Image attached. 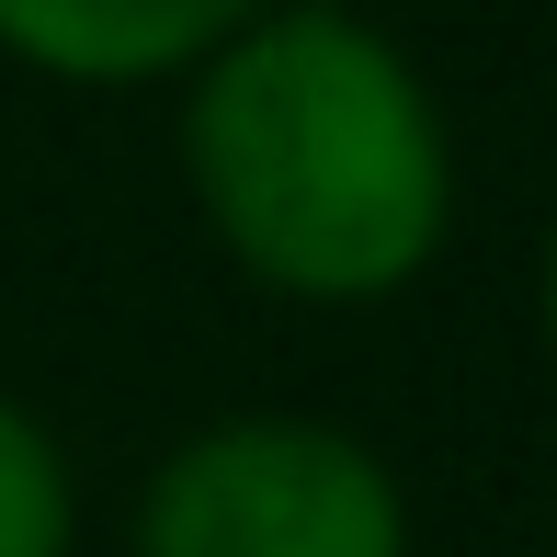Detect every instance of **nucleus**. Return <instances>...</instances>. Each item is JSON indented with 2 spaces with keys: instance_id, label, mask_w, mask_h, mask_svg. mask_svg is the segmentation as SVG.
Here are the masks:
<instances>
[{
  "instance_id": "39448f33",
  "label": "nucleus",
  "mask_w": 557,
  "mask_h": 557,
  "mask_svg": "<svg viewBox=\"0 0 557 557\" xmlns=\"http://www.w3.org/2000/svg\"><path fill=\"white\" fill-rule=\"evenodd\" d=\"M535 342H546V364H557V216H546V239H535Z\"/></svg>"
},
{
  "instance_id": "7ed1b4c3",
  "label": "nucleus",
  "mask_w": 557,
  "mask_h": 557,
  "mask_svg": "<svg viewBox=\"0 0 557 557\" xmlns=\"http://www.w3.org/2000/svg\"><path fill=\"white\" fill-rule=\"evenodd\" d=\"M273 0H0V58L46 91H183Z\"/></svg>"
},
{
  "instance_id": "f03ea898",
  "label": "nucleus",
  "mask_w": 557,
  "mask_h": 557,
  "mask_svg": "<svg viewBox=\"0 0 557 557\" xmlns=\"http://www.w3.org/2000/svg\"><path fill=\"white\" fill-rule=\"evenodd\" d=\"M410 478L331 410H216L160 444L125 557H410Z\"/></svg>"
},
{
  "instance_id": "f257e3e1",
  "label": "nucleus",
  "mask_w": 557,
  "mask_h": 557,
  "mask_svg": "<svg viewBox=\"0 0 557 557\" xmlns=\"http://www.w3.org/2000/svg\"><path fill=\"white\" fill-rule=\"evenodd\" d=\"M183 194L239 285L352 319L410 296L455 239V114L352 0H273L183 81Z\"/></svg>"
},
{
  "instance_id": "20e7f679",
  "label": "nucleus",
  "mask_w": 557,
  "mask_h": 557,
  "mask_svg": "<svg viewBox=\"0 0 557 557\" xmlns=\"http://www.w3.org/2000/svg\"><path fill=\"white\" fill-rule=\"evenodd\" d=\"M0 557H81V467L58 421L0 387Z\"/></svg>"
}]
</instances>
